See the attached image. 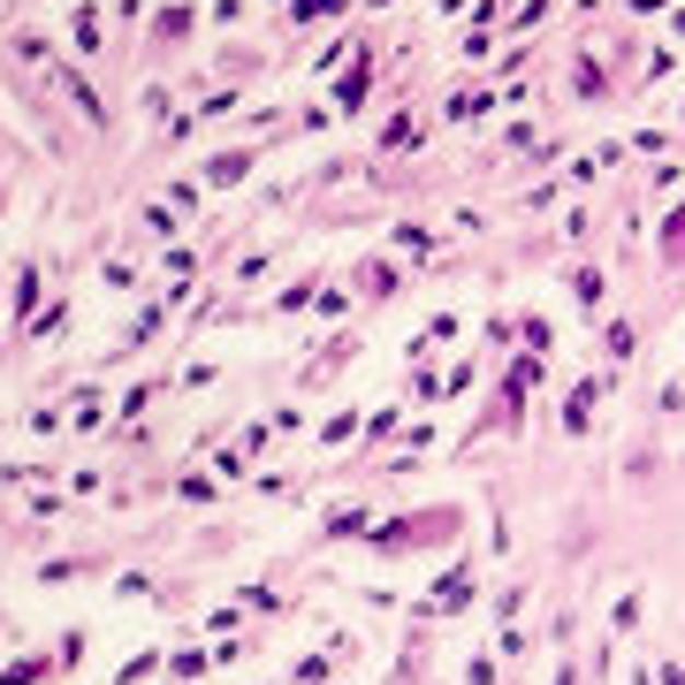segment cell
Wrapping results in <instances>:
<instances>
[{"label": "cell", "mask_w": 685, "mask_h": 685, "mask_svg": "<svg viewBox=\"0 0 685 685\" xmlns=\"http://www.w3.org/2000/svg\"><path fill=\"white\" fill-rule=\"evenodd\" d=\"M381 146H388V153H411V146H419V123H404V115H396V123L381 130Z\"/></svg>", "instance_id": "cell-6"}, {"label": "cell", "mask_w": 685, "mask_h": 685, "mask_svg": "<svg viewBox=\"0 0 685 685\" xmlns=\"http://www.w3.org/2000/svg\"><path fill=\"white\" fill-rule=\"evenodd\" d=\"M358 8H396V0H358Z\"/></svg>", "instance_id": "cell-8"}, {"label": "cell", "mask_w": 685, "mask_h": 685, "mask_svg": "<svg viewBox=\"0 0 685 685\" xmlns=\"http://www.w3.org/2000/svg\"><path fill=\"white\" fill-rule=\"evenodd\" d=\"M198 15H206V8H190V0H169V8H161V23H153V46H183V38L198 31Z\"/></svg>", "instance_id": "cell-1"}, {"label": "cell", "mask_w": 685, "mask_h": 685, "mask_svg": "<svg viewBox=\"0 0 685 685\" xmlns=\"http://www.w3.org/2000/svg\"><path fill=\"white\" fill-rule=\"evenodd\" d=\"M365 84H373V61H358V69L336 84V115H358V107H365Z\"/></svg>", "instance_id": "cell-3"}, {"label": "cell", "mask_w": 685, "mask_h": 685, "mask_svg": "<svg viewBox=\"0 0 685 685\" xmlns=\"http://www.w3.org/2000/svg\"><path fill=\"white\" fill-rule=\"evenodd\" d=\"M252 161H259V153H252V146H236V153H221V161H206V183H213V190H229V183H236V175L252 169Z\"/></svg>", "instance_id": "cell-4"}, {"label": "cell", "mask_w": 685, "mask_h": 685, "mask_svg": "<svg viewBox=\"0 0 685 685\" xmlns=\"http://www.w3.org/2000/svg\"><path fill=\"white\" fill-rule=\"evenodd\" d=\"M336 15H350V0H290V23H298V31H313V23H336Z\"/></svg>", "instance_id": "cell-2"}, {"label": "cell", "mask_w": 685, "mask_h": 685, "mask_svg": "<svg viewBox=\"0 0 685 685\" xmlns=\"http://www.w3.org/2000/svg\"><path fill=\"white\" fill-rule=\"evenodd\" d=\"M15 305H23V313L38 305V267H23V275H15Z\"/></svg>", "instance_id": "cell-7"}, {"label": "cell", "mask_w": 685, "mask_h": 685, "mask_svg": "<svg viewBox=\"0 0 685 685\" xmlns=\"http://www.w3.org/2000/svg\"><path fill=\"white\" fill-rule=\"evenodd\" d=\"M69 38H77L84 54H100V8H92V0H84V8L69 15Z\"/></svg>", "instance_id": "cell-5"}]
</instances>
